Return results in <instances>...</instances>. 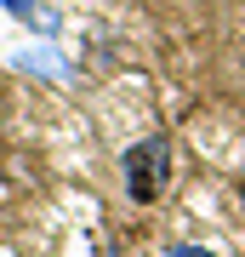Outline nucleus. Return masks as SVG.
<instances>
[{"mask_svg":"<svg viewBox=\"0 0 245 257\" xmlns=\"http://www.w3.org/2000/svg\"><path fill=\"white\" fill-rule=\"evenodd\" d=\"M165 183H171V143L165 138H143L126 149V194L131 200H160Z\"/></svg>","mask_w":245,"mask_h":257,"instance_id":"obj_1","label":"nucleus"},{"mask_svg":"<svg viewBox=\"0 0 245 257\" xmlns=\"http://www.w3.org/2000/svg\"><path fill=\"white\" fill-rule=\"evenodd\" d=\"M6 12L29 29H52V12H40V0H6Z\"/></svg>","mask_w":245,"mask_h":257,"instance_id":"obj_2","label":"nucleus"},{"mask_svg":"<svg viewBox=\"0 0 245 257\" xmlns=\"http://www.w3.org/2000/svg\"><path fill=\"white\" fill-rule=\"evenodd\" d=\"M18 69H40V74H63V63H57V57H35V52H23V57H18Z\"/></svg>","mask_w":245,"mask_h":257,"instance_id":"obj_3","label":"nucleus"},{"mask_svg":"<svg viewBox=\"0 0 245 257\" xmlns=\"http://www.w3.org/2000/svg\"><path fill=\"white\" fill-rule=\"evenodd\" d=\"M160 257H217V251H205V246H188V240H182V246H165Z\"/></svg>","mask_w":245,"mask_h":257,"instance_id":"obj_4","label":"nucleus"},{"mask_svg":"<svg viewBox=\"0 0 245 257\" xmlns=\"http://www.w3.org/2000/svg\"><path fill=\"white\" fill-rule=\"evenodd\" d=\"M0 114H6V97H0Z\"/></svg>","mask_w":245,"mask_h":257,"instance_id":"obj_5","label":"nucleus"}]
</instances>
